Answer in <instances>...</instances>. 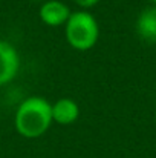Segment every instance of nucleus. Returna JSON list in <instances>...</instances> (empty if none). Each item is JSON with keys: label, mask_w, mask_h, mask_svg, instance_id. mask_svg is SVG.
<instances>
[{"label": "nucleus", "mask_w": 156, "mask_h": 158, "mask_svg": "<svg viewBox=\"0 0 156 158\" xmlns=\"http://www.w3.org/2000/svg\"><path fill=\"white\" fill-rule=\"evenodd\" d=\"M52 123V103L42 95L26 97L14 112V127L26 140L43 137Z\"/></svg>", "instance_id": "obj_1"}, {"label": "nucleus", "mask_w": 156, "mask_h": 158, "mask_svg": "<svg viewBox=\"0 0 156 158\" xmlns=\"http://www.w3.org/2000/svg\"><path fill=\"white\" fill-rule=\"evenodd\" d=\"M32 2H38V3H43V2H46V0H32Z\"/></svg>", "instance_id": "obj_8"}, {"label": "nucleus", "mask_w": 156, "mask_h": 158, "mask_svg": "<svg viewBox=\"0 0 156 158\" xmlns=\"http://www.w3.org/2000/svg\"><path fill=\"white\" fill-rule=\"evenodd\" d=\"M80 117V106L70 97H61L52 103V121L60 126H70Z\"/></svg>", "instance_id": "obj_5"}, {"label": "nucleus", "mask_w": 156, "mask_h": 158, "mask_svg": "<svg viewBox=\"0 0 156 158\" xmlns=\"http://www.w3.org/2000/svg\"><path fill=\"white\" fill-rule=\"evenodd\" d=\"M20 71V54L8 40L0 39V88L9 85Z\"/></svg>", "instance_id": "obj_3"}, {"label": "nucleus", "mask_w": 156, "mask_h": 158, "mask_svg": "<svg viewBox=\"0 0 156 158\" xmlns=\"http://www.w3.org/2000/svg\"><path fill=\"white\" fill-rule=\"evenodd\" d=\"M70 14H72L70 8L64 2H60V0H46L40 3V8H38L40 22L49 28L64 26Z\"/></svg>", "instance_id": "obj_4"}, {"label": "nucleus", "mask_w": 156, "mask_h": 158, "mask_svg": "<svg viewBox=\"0 0 156 158\" xmlns=\"http://www.w3.org/2000/svg\"><path fill=\"white\" fill-rule=\"evenodd\" d=\"M152 2H153V5H156V0H152Z\"/></svg>", "instance_id": "obj_9"}, {"label": "nucleus", "mask_w": 156, "mask_h": 158, "mask_svg": "<svg viewBox=\"0 0 156 158\" xmlns=\"http://www.w3.org/2000/svg\"><path fill=\"white\" fill-rule=\"evenodd\" d=\"M136 34L149 43H156V5L144 8L135 22Z\"/></svg>", "instance_id": "obj_6"}, {"label": "nucleus", "mask_w": 156, "mask_h": 158, "mask_svg": "<svg viewBox=\"0 0 156 158\" xmlns=\"http://www.w3.org/2000/svg\"><path fill=\"white\" fill-rule=\"evenodd\" d=\"M63 28L67 45L75 51H90L100 40V23L90 11H72Z\"/></svg>", "instance_id": "obj_2"}, {"label": "nucleus", "mask_w": 156, "mask_h": 158, "mask_svg": "<svg viewBox=\"0 0 156 158\" xmlns=\"http://www.w3.org/2000/svg\"><path fill=\"white\" fill-rule=\"evenodd\" d=\"M155 118H156V110H155Z\"/></svg>", "instance_id": "obj_10"}, {"label": "nucleus", "mask_w": 156, "mask_h": 158, "mask_svg": "<svg viewBox=\"0 0 156 158\" xmlns=\"http://www.w3.org/2000/svg\"><path fill=\"white\" fill-rule=\"evenodd\" d=\"M80 9H83V11H89V9H92V8H95L101 0H72Z\"/></svg>", "instance_id": "obj_7"}]
</instances>
